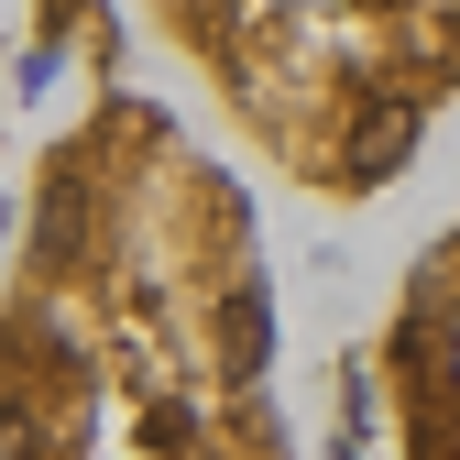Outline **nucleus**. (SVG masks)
I'll return each instance as SVG.
<instances>
[{
	"label": "nucleus",
	"instance_id": "obj_1",
	"mask_svg": "<svg viewBox=\"0 0 460 460\" xmlns=\"http://www.w3.org/2000/svg\"><path fill=\"white\" fill-rule=\"evenodd\" d=\"M252 132L318 187L406 176L460 99V0H164Z\"/></svg>",
	"mask_w": 460,
	"mask_h": 460
},
{
	"label": "nucleus",
	"instance_id": "obj_2",
	"mask_svg": "<svg viewBox=\"0 0 460 460\" xmlns=\"http://www.w3.org/2000/svg\"><path fill=\"white\" fill-rule=\"evenodd\" d=\"M406 351H417V417L428 428H460V242H449V263L428 274V296H417V318H406Z\"/></svg>",
	"mask_w": 460,
	"mask_h": 460
},
{
	"label": "nucleus",
	"instance_id": "obj_3",
	"mask_svg": "<svg viewBox=\"0 0 460 460\" xmlns=\"http://www.w3.org/2000/svg\"><path fill=\"white\" fill-rule=\"evenodd\" d=\"M33 449H44V428H33L22 406H0V460H33Z\"/></svg>",
	"mask_w": 460,
	"mask_h": 460
}]
</instances>
